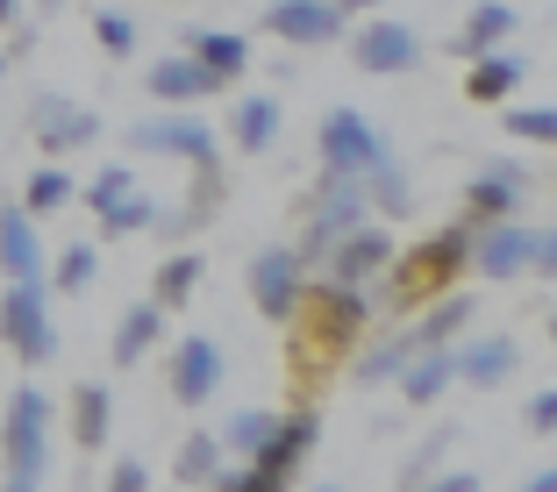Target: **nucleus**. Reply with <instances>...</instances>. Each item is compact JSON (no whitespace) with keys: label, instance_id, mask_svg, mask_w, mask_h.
Segmentation results:
<instances>
[{"label":"nucleus","instance_id":"44","mask_svg":"<svg viewBox=\"0 0 557 492\" xmlns=\"http://www.w3.org/2000/svg\"><path fill=\"white\" fill-rule=\"evenodd\" d=\"M22 22V0H0V29H15Z\"/></svg>","mask_w":557,"mask_h":492},{"label":"nucleus","instance_id":"1","mask_svg":"<svg viewBox=\"0 0 557 492\" xmlns=\"http://www.w3.org/2000/svg\"><path fill=\"white\" fill-rule=\"evenodd\" d=\"M372 314H379L372 286H344V279H329V272H308L300 307L286 314V328H294V386L300 393H308L314 378H329L364 336H372Z\"/></svg>","mask_w":557,"mask_h":492},{"label":"nucleus","instance_id":"18","mask_svg":"<svg viewBox=\"0 0 557 492\" xmlns=\"http://www.w3.org/2000/svg\"><path fill=\"white\" fill-rule=\"evenodd\" d=\"M522 164L515 157H493L486 172H472V179H465V214H472V222H500V214H515L522 207Z\"/></svg>","mask_w":557,"mask_h":492},{"label":"nucleus","instance_id":"8","mask_svg":"<svg viewBox=\"0 0 557 492\" xmlns=\"http://www.w3.org/2000/svg\"><path fill=\"white\" fill-rule=\"evenodd\" d=\"M129 150L180 157V164H214L222 157V136L208 129V115H144V122H129Z\"/></svg>","mask_w":557,"mask_h":492},{"label":"nucleus","instance_id":"38","mask_svg":"<svg viewBox=\"0 0 557 492\" xmlns=\"http://www.w3.org/2000/svg\"><path fill=\"white\" fill-rule=\"evenodd\" d=\"M94 36H100V50H108V58H136V22L122 15V8H100V15H94Z\"/></svg>","mask_w":557,"mask_h":492},{"label":"nucleus","instance_id":"32","mask_svg":"<svg viewBox=\"0 0 557 492\" xmlns=\"http://www.w3.org/2000/svg\"><path fill=\"white\" fill-rule=\"evenodd\" d=\"M22 207L36 214V222H44V214H58V207H72V200H79V186H72V172H58V164H36L29 179H22Z\"/></svg>","mask_w":557,"mask_h":492},{"label":"nucleus","instance_id":"20","mask_svg":"<svg viewBox=\"0 0 557 492\" xmlns=\"http://www.w3.org/2000/svg\"><path fill=\"white\" fill-rule=\"evenodd\" d=\"M515 29H522V15H515L508 0H472V15H465V29L450 36V58H465V65H472V58L500 50Z\"/></svg>","mask_w":557,"mask_h":492},{"label":"nucleus","instance_id":"39","mask_svg":"<svg viewBox=\"0 0 557 492\" xmlns=\"http://www.w3.org/2000/svg\"><path fill=\"white\" fill-rule=\"evenodd\" d=\"M443 443H450V436H436V443H422V450H414V464H400V485H429V478H436Z\"/></svg>","mask_w":557,"mask_h":492},{"label":"nucleus","instance_id":"41","mask_svg":"<svg viewBox=\"0 0 557 492\" xmlns=\"http://www.w3.org/2000/svg\"><path fill=\"white\" fill-rule=\"evenodd\" d=\"M529 428H536V436H550V428H557V393H550V386L529 400Z\"/></svg>","mask_w":557,"mask_h":492},{"label":"nucleus","instance_id":"36","mask_svg":"<svg viewBox=\"0 0 557 492\" xmlns=\"http://www.w3.org/2000/svg\"><path fill=\"white\" fill-rule=\"evenodd\" d=\"M500 122H508L515 143H543V150L557 143V115H550V108H508Z\"/></svg>","mask_w":557,"mask_h":492},{"label":"nucleus","instance_id":"10","mask_svg":"<svg viewBox=\"0 0 557 492\" xmlns=\"http://www.w3.org/2000/svg\"><path fill=\"white\" fill-rule=\"evenodd\" d=\"M394 250H400L394 229H379L372 214H364V222H350V229L322 250V264H314V272H329V279H344V286H372L379 272H386V257H394Z\"/></svg>","mask_w":557,"mask_h":492},{"label":"nucleus","instance_id":"22","mask_svg":"<svg viewBox=\"0 0 557 492\" xmlns=\"http://www.w3.org/2000/svg\"><path fill=\"white\" fill-rule=\"evenodd\" d=\"M214 93H230V86L214 79V72H200L194 58H158L150 65V100H164V108H200Z\"/></svg>","mask_w":557,"mask_h":492},{"label":"nucleus","instance_id":"6","mask_svg":"<svg viewBox=\"0 0 557 492\" xmlns=\"http://www.w3.org/2000/svg\"><path fill=\"white\" fill-rule=\"evenodd\" d=\"M0 343L15 350L29 371L58 357V321H50V286L44 279H8L0 293Z\"/></svg>","mask_w":557,"mask_h":492},{"label":"nucleus","instance_id":"11","mask_svg":"<svg viewBox=\"0 0 557 492\" xmlns=\"http://www.w3.org/2000/svg\"><path fill=\"white\" fill-rule=\"evenodd\" d=\"M222 378H230V357H222V343H214V336H180V343H172L164 386H172V400H180V407H208V400L222 393Z\"/></svg>","mask_w":557,"mask_h":492},{"label":"nucleus","instance_id":"30","mask_svg":"<svg viewBox=\"0 0 557 492\" xmlns=\"http://www.w3.org/2000/svg\"><path fill=\"white\" fill-rule=\"evenodd\" d=\"M414 357V336L408 328H400V336H379V343H358L350 350V378H358V386H386V378H400V364Z\"/></svg>","mask_w":557,"mask_h":492},{"label":"nucleus","instance_id":"34","mask_svg":"<svg viewBox=\"0 0 557 492\" xmlns=\"http://www.w3.org/2000/svg\"><path fill=\"white\" fill-rule=\"evenodd\" d=\"M100 279V250L94 243H65L58 264H50V293H86Z\"/></svg>","mask_w":557,"mask_h":492},{"label":"nucleus","instance_id":"35","mask_svg":"<svg viewBox=\"0 0 557 492\" xmlns=\"http://www.w3.org/2000/svg\"><path fill=\"white\" fill-rule=\"evenodd\" d=\"M278 414L272 407H244V414H230V428H222V450H230V457H250V450L264 443V428H272Z\"/></svg>","mask_w":557,"mask_h":492},{"label":"nucleus","instance_id":"29","mask_svg":"<svg viewBox=\"0 0 557 492\" xmlns=\"http://www.w3.org/2000/svg\"><path fill=\"white\" fill-rule=\"evenodd\" d=\"M200 279H208V257H200V250H172V257L150 272V300L172 314V307H186V300L200 293Z\"/></svg>","mask_w":557,"mask_h":492},{"label":"nucleus","instance_id":"7","mask_svg":"<svg viewBox=\"0 0 557 492\" xmlns=\"http://www.w3.org/2000/svg\"><path fill=\"white\" fill-rule=\"evenodd\" d=\"M100 129H108V122L72 93H36L29 100V136H36V150H50V157H72V150L100 143Z\"/></svg>","mask_w":557,"mask_h":492},{"label":"nucleus","instance_id":"33","mask_svg":"<svg viewBox=\"0 0 557 492\" xmlns=\"http://www.w3.org/2000/svg\"><path fill=\"white\" fill-rule=\"evenodd\" d=\"M158 214H164L158 200L129 186V193H122V200H108V207H100L94 222H100V236H136V229H158Z\"/></svg>","mask_w":557,"mask_h":492},{"label":"nucleus","instance_id":"4","mask_svg":"<svg viewBox=\"0 0 557 492\" xmlns=\"http://www.w3.org/2000/svg\"><path fill=\"white\" fill-rule=\"evenodd\" d=\"M472 272L493 279V286H515V279H529V272L550 279V272H557V236L550 229H522L515 214H500V222H472Z\"/></svg>","mask_w":557,"mask_h":492},{"label":"nucleus","instance_id":"43","mask_svg":"<svg viewBox=\"0 0 557 492\" xmlns=\"http://www.w3.org/2000/svg\"><path fill=\"white\" fill-rule=\"evenodd\" d=\"M372 8H379V0H336V15H344V22L350 15H372Z\"/></svg>","mask_w":557,"mask_h":492},{"label":"nucleus","instance_id":"21","mask_svg":"<svg viewBox=\"0 0 557 492\" xmlns=\"http://www.w3.org/2000/svg\"><path fill=\"white\" fill-rule=\"evenodd\" d=\"M358 186H364V207H379V222H408V214H414V186H408V172H400L394 143L358 172Z\"/></svg>","mask_w":557,"mask_h":492},{"label":"nucleus","instance_id":"3","mask_svg":"<svg viewBox=\"0 0 557 492\" xmlns=\"http://www.w3.org/2000/svg\"><path fill=\"white\" fill-rule=\"evenodd\" d=\"M314 436H322V414L314 407L278 414V421L264 428V443L250 450L244 471H230V464L214 471V492H278V485H294L300 464H308V450H314Z\"/></svg>","mask_w":557,"mask_h":492},{"label":"nucleus","instance_id":"40","mask_svg":"<svg viewBox=\"0 0 557 492\" xmlns=\"http://www.w3.org/2000/svg\"><path fill=\"white\" fill-rule=\"evenodd\" d=\"M108 485H115V492H144V485H150V464H136V457H122V464H115V471H108Z\"/></svg>","mask_w":557,"mask_h":492},{"label":"nucleus","instance_id":"5","mask_svg":"<svg viewBox=\"0 0 557 492\" xmlns=\"http://www.w3.org/2000/svg\"><path fill=\"white\" fill-rule=\"evenodd\" d=\"M0 485L8 492H36L44 485V457H50V400L44 386H15L8 421H0Z\"/></svg>","mask_w":557,"mask_h":492},{"label":"nucleus","instance_id":"24","mask_svg":"<svg viewBox=\"0 0 557 492\" xmlns=\"http://www.w3.org/2000/svg\"><path fill=\"white\" fill-rule=\"evenodd\" d=\"M65 407H72V443H79L86 457H100V450H108V436H115V393L86 378V386H72Z\"/></svg>","mask_w":557,"mask_h":492},{"label":"nucleus","instance_id":"2","mask_svg":"<svg viewBox=\"0 0 557 492\" xmlns=\"http://www.w3.org/2000/svg\"><path fill=\"white\" fill-rule=\"evenodd\" d=\"M465 272H472V214H458V222H443L436 236H422V243L394 250L386 257V272H379V300L372 307H394V314H414L422 300H436L443 286H458Z\"/></svg>","mask_w":557,"mask_h":492},{"label":"nucleus","instance_id":"25","mask_svg":"<svg viewBox=\"0 0 557 492\" xmlns=\"http://www.w3.org/2000/svg\"><path fill=\"white\" fill-rule=\"evenodd\" d=\"M158 343H164V307H158V300H136V307L115 321V343H108V357H115V371H136V364H144Z\"/></svg>","mask_w":557,"mask_h":492},{"label":"nucleus","instance_id":"31","mask_svg":"<svg viewBox=\"0 0 557 492\" xmlns=\"http://www.w3.org/2000/svg\"><path fill=\"white\" fill-rule=\"evenodd\" d=\"M222 457H230V450H222V436H214V428H194V436L180 443V457H172V478H180V485H214Z\"/></svg>","mask_w":557,"mask_h":492},{"label":"nucleus","instance_id":"14","mask_svg":"<svg viewBox=\"0 0 557 492\" xmlns=\"http://www.w3.org/2000/svg\"><path fill=\"white\" fill-rule=\"evenodd\" d=\"M350 58H358V72H372V79H400V72L422 65V36H414L408 22L379 15V22H364V29L350 36Z\"/></svg>","mask_w":557,"mask_h":492},{"label":"nucleus","instance_id":"45","mask_svg":"<svg viewBox=\"0 0 557 492\" xmlns=\"http://www.w3.org/2000/svg\"><path fill=\"white\" fill-rule=\"evenodd\" d=\"M58 8H65V0H36V15H58Z\"/></svg>","mask_w":557,"mask_h":492},{"label":"nucleus","instance_id":"17","mask_svg":"<svg viewBox=\"0 0 557 492\" xmlns=\"http://www.w3.org/2000/svg\"><path fill=\"white\" fill-rule=\"evenodd\" d=\"M0 279H44V236L22 200H0Z\"/></svg>","mask_w":557,"mask_h":492},{"label":"nucleus","instance_id":"13","mask_svg":"<svg viewBox=\"0 0 557 492\" xmlns=\"http://www.w3.org/2000/svg\"><path fill=\"white\" fill-rule=\"evenodd\" d=\"M300 286H308V264H300L294 243H272L250 257V307L264 314V321H286V314L300 307Z\"/></svg>","mask_w":557,"mask_h":492},{"label":"nucleus","instance_id":"26","mask_svg":"<svg viewBox=\"0 0 557 492\" xmlns=\"http://www.w3.org/2000/svg\"><path fill=\"white\" fill-rule=\"evenodd\" d=\"M458 386V364H450V343H436V350H414L408 364H400V400L408 407H436L443 393Z\"/></svg>","mask_w":557,"mask_h":492},{"label":"nucleus","instance_id":"28","mask_svg":"<svg viewBox=\"0 0 557 492\" xmlns=\"http://www.w3.org/2000/svg\"><path fill=\"white\" fill-rule=\"evenodd\" d=\"M522 58H508V43L500 50H486V58H472V65H465V100H472V108H500V100L515 93V86H522Z\"/></svg>","mask_w":557,"mask_h":492},{"label":"nucleus","instance_id":"42","mask_svg":"<svg viewBox=\"0 0 557 492\" xmlns=\"http://www.w3.org/2000/svg\"><path fill=\"white\" fill-rule=\"evenodd\" d=\"M436 485H443V492H479L486 478H479V471H436Z\"/></svg>","mask_w":557,"mask_h":492},{"label":"nucleus","instance_id":"23","mask_svg":"<svg viewBox=\"0 0 557 492\" xmlns=\"http://www.w3.org/2000/svg\"><path fill=\"white\" fill-rule=\"evenodd\" d=\"M180 43H186V58H194L200 72H214L222 86H236L250 72V36H236V29H186Z\"/></svg>","mask_w":557,"mask_h":492},{"label":"nucleus","instance_id":"37","mask_svg":"<svg viewBox=\"0 0 557 492\" xmlns=\"http://www.w3.org/2000/svg\"><path fill=\"white\" fill-rule=\"evenodd\" d=\"M129 186H136V164H100V172H94V179H86V207H108V200H122V193H129Z\"/></svg>","mask_w":557,"mask_h":492},{"label":"nucleus","instance_id":"46","mask_svg":"<svg viewBox=\"0 0 557 492\" xmlns=\"http://www.w3.org/2000/svg\"><path fill=\"white\" fill-rule=\"evenodd\" d=\"M8 65H15V58H8V50H0V72H8Z\"/></svg>","mask_w":557,"mask_h":492},{"label":"nucleus","instance_id":"9","mask_svg":"<svg viewBox=\"0 0 557 492\" xmlns=\"http://www.w3.org/2000/svg\"><path fill=\"white\" fill-rule=\"evenodd\" d=\"M314 150H322V172H329V179H358L364 164L386 150V136H379L358 108H329L322 129H314Z\"/></svg>","mask_w":557,"mask_h":492},{"label":"nucleus","instance_id":"16","mask_svg":"<svg viewBox=\"0 0 557 492\" xmlns=\"http://www.w3.org/2000/svg\"><path fill=\"white\" fill-rule=\"evenodd\" d=\"M450 364H458L465 386L493 393V386H508L515 364H522V343L515 336H472V343H450Z\"/></svg>","mask_w":557,"mask_h":492},{"label":"nucleus","instance_id":"15","mask_svg":"<svg viewBox=\"0 0 557 492\" xmlns=\"http://www.w3.org/2000/svg\"><path fill=\"white\" fill-rule=\"evenodd\" d=\"M344 29L350 22L336 15V0H272L264 8V36H278V43H294V50H322Z\"/></svg>","mask_w":557,"mask_h":492},{"label":"nucleus","instance_id":"12","mask_svg":"<svg viewBox=\"0 0 557 492\" xmlns=\"http://www.w3.org/2000/svg\"><path fill=\"white\" fill-rule=\"evenodd\" d=\"M364 214H372V207H364V186H358V179H329V172H322V193H314L308 236L294 243V250H300V264L314 272V264H322V250L336 243V236H344L350 222H364Z\"/></svg>","mask_w":557,"mask_h":492},{"label":"nucleus","instance_id":"27","mask_svg":"<svg viewBox=\"0 0 557 492\" xmlns=\"http://www.w3.org/2000/svg\"><path fill=\"white\" fill-rule=\"evenodd\" d=\"M278 122H286V108H278L272 93H244L230 115V143L244 150V157H264V150L278 143Z\"/></svg>","mask_w":557,"mask_h":492},{"label":"nucleus","instance_id":"19","mask_svg":"<svg viewBox=\"0 0 557 492\" xmlns=\"http://www.w3.org/2000/svg\"><path fill=\"white\" fill-rule=\"evenodd\" d=\"M472 314H479V300L465 293V286H443L436 300H422V307H414V350H436V343H458L465 328H472Z\"/></svg>","mask_w":557,"mask_h":492}]
</instances>
